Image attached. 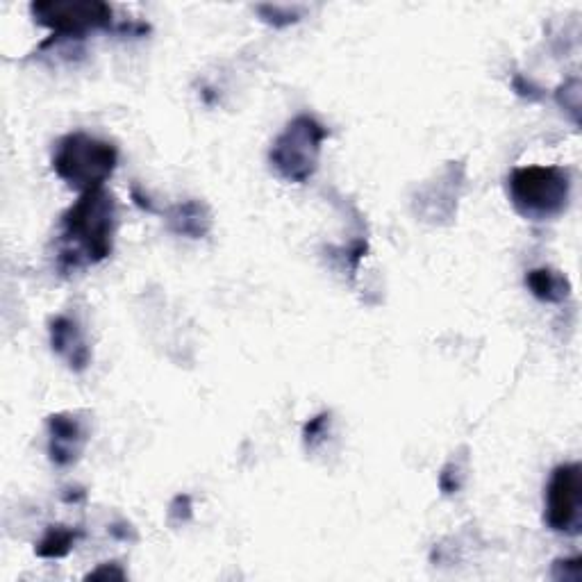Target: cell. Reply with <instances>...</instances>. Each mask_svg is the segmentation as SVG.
<instances>
[{
	"label": "cell",
	"instance_id": "1",
	"mask_svg": "<svg viewBox=\"0 0 582 582\" xmlns=\"http://www.w3.org/2000/svg\"><path fill=\"white\" fill-rule=\"evenodd\" d=\"M116 203L105 189L80 194L62 214L60 244H57V269L73 273L107 260L114 248Z\"/></svg>",
	"mask_w": 582,
	"mask_h": 582
},
{
	"label": "cell",
	"instance_id": "2",
	"mask_svg": "<svg viewBox=\"0 0 582 582\" xmlns=\"http://www.w3.org/2000/svg\"><path fill=\"white\" fill-rule=\"evenodd\" d=\"M119 164V151L110 141L91 137L87 132H71L57 141L53 171L66 185L85 191L103 189Z\"/></svg>",
	"mask_w": 582,
	"mask_h": 582
},
{
	"label": "cell",
	"instance_id": "3",
	"mask_svg": "<svg viewBox=\"0 0 582 582\" xmlns=\"http://www.w3.org/2000/svg\"><path fill=\"white\" fill-rule=\"evenodd\" d=\"M507 191L523 219L551 221L569 207L571 173L562 166H519L510 173Z\"/></svg>",
	"mask_w": 582,
	"mask_h": 582
},
{
	"label": "cell",
	"instance_id": "4",
	"mask_svg": "<svg viewBox=\"0 0 582 582\" xmlns=\"http://www.w3.org/2000/svg\"><path fill=\"white\" fill-rule=\"evenodd\" d=\"M328 135V128L314 116L298 114L273 141L269 151L271 169L282 180L303 185L317 173L323 141L328 139Z\"/></svg>",
	"mask_w": 582,
	"mask_h": 582
},
{
	"label": "cell",
	"instance_id": "5",
	"mask_svg": "<svg viewBox=\"0 0 582 582\" xmlns=\"http://www.w3.org/2000/svg\"><path fill=\"white\" fill-rule=\"evenodd\" d=\"M30 12L39 26L53 30L48 41L85 39L94 30L112 26V7L98 0H41L32 3Z\"/></svg>",
	"mask_w": 582,
	"mask_h": 582
},
{
	"label": "cell",
	"instance_id": "6",
	"mask_svg": "<svg viewBox=\"0 0 582 582\" xmlns=\"http://www.w3.org/2000/svg\"><path fill=\"white\" fill-rule=\"evenodd\" d=\"M544 521L560 535L576 537L582 532V467L578 462L553 469L544 494Z\"/></svg>",
	"mask_w": 582,
	"mask_h": 582
},
{
	"label": "cell",
	"instance_id": "7",
	"mask_svg": "<svg viewBox=\"0 0 582 582\" xmlns=\"http://www.w3.org/2000/svg\"><path fill=\"white\" fill-rule=\"evenodd\" d=\"M87 430L76 414H53L48 417V455L55 467H71L85 451Z\"/></svg>",
	"mask_w": 582,
	"mask_h": 582
},
{
	"label": "cell",
	"instance_id": "8",
	"mask_svg": "<svg viewBox=\"0 0 582 582\" xmlns=\"http://www.w3.org/2000/svg\"><path fill=\"white\" fill-rule=\"evenodd\" d=\"M48 332H51V346L53 353L57 357H62L66 362V367L76 373H82L91 362V351L87 346V339L82 335V328L78 326L76 319L71 317H60L51 319V326H48Z\"/></svg>",
	"mask_w": 582,
	"mask_h": 582
},
{
	"label": "cell",
	"instance_id": "9",
	"mask_svg": "<svg viewBox=\"0 0 582 582\" xmlns=\"http://www.w3.org/2000/svg\"><path fill=\"white\" fill-rule=\"evenodd\" d=\"M166 226L173 235L203 239L212 228V212L201 201H182L166 212Z\"/></svg>",
	"mask_w": 582,
	"mask_h": 582
},
{
	"label": "cell",
	"instance_id": "10",
	"mask_svg": "<svg viewBox=\"0 0 582 582\" xmlns=\"http://www.w3.org/2000/svg\"><path fill=\"white\" fill-rule=\"evenodd\" d=\"M526 287L542 303H564L571 296V282L567 276L548 266L530 269L526 273Z\"/></svg>",
	"mask_w": 582,
	"mask_h": 582
},
{
	"label": "cell",
	"instance_id": "11",
	"mask_svg": "<svg viewBox=\"0 0 582 582\" xmlns=\"http://www.w3.org/2000/svg\"><path fill=\"white\" fill-rule=\"evenodd\" d=\"M82 537H85V532L80 528H69L62 526V523L48 526L44 537L35 546V553L37 557H44V560H62V557H66L76 548Z\"/></svg>",
	"mask_w": 582,
	"mask_h": 582
},
{
	"label": "cell",
	"instance_id": "12",
	"mask_svg": "<svg viewBox=\"0 0 582 582\" xmlns=\"http://www.w3.org/2000/svg\"><path fill=\"white\" fill-rule=\"evenodd\" d=\"M257 14L262 16L264 23H269L273 28H287L291 23L301 21V14L291 10V7H278V5H260Z\"/></svg>",
	"mask_w": 582,
	"mask_h": 582
},
{
	"label": "cell",
	"instance_id": "13",
	"mask_svg": "<svg viewBox=\"0 0 582 582\" xmlns=\"http://www.w3.org/2000/svg\"><path fill=\"white\" fill-rule=\"evenodd\" d=\"M555 98H557V103L564 107V110L571 112L573 121L578 123L580 121V80L576 76L569 78L560 89H557Z\"/></svg>",
	"mask_w": 582,
	"mask_h": 582
},
{
	"label": "cell",
	"instance_id": "14",
	"mask_svg": "<svg viewBox=\"0 0 582 582\" xmlns=\"http://www.w3.org/2000/svg\"><path fill=\"white\" fill-rule=\"evenodd\" d=\"M328 426H330V414H319V417H314L305 423L303 428V439H305V446L307 448H317L323 439L328 435Z\"/></svg>",
	"mask_w": 582,
	"mask_h": 582
},
{
	"label": "cell",
	"instance_id": "15",
	"mask_svg": "<svg viewBox=\"0 0 582 582\" xmlns=\"http://www.w3.org/2000/svg\"><path fill=\"white\" fill-rule=\"evenodd\" d=\"M553 578L564 582H578L582 578V557H564L553 562Z\"/></svg>",
	"mask_w": 582,
	"mask_h": 582
},
{
	"label": "cell",
	"instance_id": "16",
	"mask_svg": "<svg viewBox=\"0 0 582 582\" xmlns=\"http://www.w3.org/2000/svg\"><path fill=\"white\" fill-rule=\"evenodd\" d=\"M169 517L176 523H187L191 519V498L187 494L173 498V503L169 507Z\"/></svg>",
	"mask_w": 582,
	"mask_h": 582
},
{
	"label": "cell",
	"instance_id": "17",
	"mask_svg": "<svg viewBox=\"0 0 582 582\" xmlns=\"http://www.w3.org/2000/svg\"><path fill=\"white\" fill-rule=\"evenodd\" d=\"M512 87H514V91H517V94L521 98H526V101H542V98H544V91L539 89L537 85H532V82L526 80L523 76L514 78L512 80Z\"/></svg>",
	"mask_w": 582,
	"mask_h": 582
},
{
	"label": "cell",
	"instance_id": "18",
	"mask_svg": "<svg viewBox=\"0 0 582 582\" xmlns=\"http://www.w3.org/2000/svg\"><path fill=\"white\" fill-rule=\"evenodd\" d=\"M101 578H110V580H123L126 578V571H123L116 562H105L98 567L96 571H91L87 580H101Z\"/></svg>",
	"mask_w": 582,
	"mask_h": 582
},
{
	"label": "cell",
	"instance_id": "19",
	"mask_svg": "<svg viewBox=\"0 0 582 582\" xmlns=\"http://www.w3.org/2000/svg\"><path fill=\"white\" fill-rule=\"evenodd\" d=\"M110 532H112V537L121 539V542H135V539H137L135 528H132L130 523H126V521L114 523V526H110Z\"/></svg>",
	"mask_w": 582,
	"mask_h": 582
},
{
	"label": "cell",
	"instance_id": "20",
	"mask_svg": "<svg viewBox=\"0 0 582 582\" xmlns=\"http://www.w3.org/2000/svg\"><path fill=\"white\" fill-rule=\"evenodd\" d=\"M62 498L66 503H80V501H85L87 498V494L82 492L80 487H69V489H64V494H62Z\"/></svg>",
	"mask_w": 582,
	"mask_h": 582
}]
</instances>
